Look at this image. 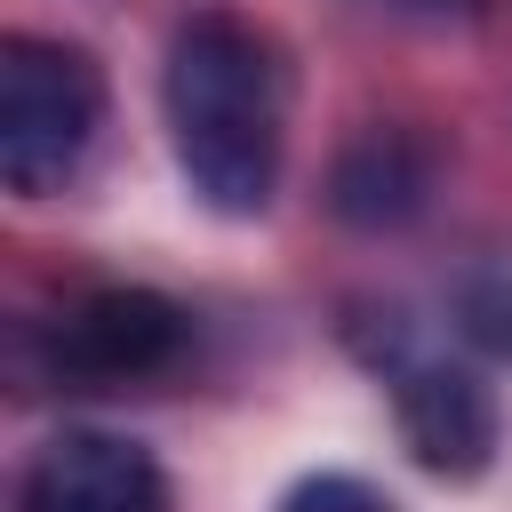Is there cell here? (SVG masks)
<instances>
[{"label": "cell", "mask_w": 512, "mask_h": 512, "mask_svg": "<svg viewBox=\"0 0 512 512\" xmlns=\"http://www.w3.org/2000/svg\"><path fill=\"white\" fill-rule=\"evenodd\" d=\"M192 320L160 288H96L56 320V368L72 384H136L176 368Z\"/></svg>", "instance_id": "3957f363"}, {"label": "cell", "mask_w": 512, "mask_h": 512, "mask_svg": "<svg viewBox=\"0 0 512 512\" xmlns=\"http://www.w3.org/2000/svg\"><path fill=\"white\" fill-rule=\"evenodd\" d=\"M24 512H168V480L120 432H56L24 472Z\"/></svg>", "instance_id": "5b68a950"}, {"label": "cell", "mask_w": 512, "mask_h": 512, "mask_svg": "<svg viewBox=\"0 0 512 512\" xmlns=\"http://www.w3.org/2000/svg\"><path fill=\"white\" fill-rule=\"evenodd\" d=\"M280 512H392V504L368 480H352V472H312V480H296L280 496Z\"/></svg>", "instance_id": "ba28073f"}, {"label": "cell", "mask_w": 512, "mask_h": 512, "mask_svg": "<svg viewBox=\"0 0 512 512\" xmlns=\"http://www.w3.org/2000/svg\"><path fill=\"white\" fill-rule=\"evenodd\" d=\"M384 384H392V416H400V440L424 472L440 480H472L488 472L496 456V392L472 376V368H448V360H416V352H392L376 360Z\"/></svg>", "instance_id": "277c9868"}, {"label": "cell", "mask_w": 512, "mask_h": 512, "mask_svg": "<svg viewBox=\"0 0 512 512\" xmlns=\"http://www.w3.org/2000/svg\"><path fill=\"white\" fill-rule=\"evenodd\" d=\"M432 200V144L408 128H368L328 168V208L360 232H392Z\"/></svg>", "instance_id": "8992f818"}, {"label": "cell", "mask_w": 512, "mask_h": 512, "mask_svg": "<svg viewBox=\"0 0 512 512\" xmlns=\"http://www.w3.org/2000/svg\"><path fill=\"white\" fill-rule=\"evenodd\" d=\"M456 336L488 360H512V264H488V272L456 280Z\"/></svg>", "instance_id": "52a82bcc"}, {"label": "cell", "mask_w": 512, "mask_h": 512, "mask_svg": "<svg viewBox=\"0 0 512 512\" xmlns=\"http://www.w3.org/2000/svg\"><path fill=\"white\" fill-rule=\"evenodd\" d=\"M168 152L200 208L264 216L280 184V64L240 16H184L160 72Z\"/></svg>", "instance_id": "6da1fadb"}, {"label": "cell", "mask_w": 512, "mask_h": 512, "mask_svg": "<svg viewBox=\"0 0 512 512\" xmlns=\"http://www.w3.org/2000/svg\"><path fill=\"white\" fill-rule=\"evenodd\" d=\"M104 128V72L72 40H0V176L16 200H48L80 176Z\"/></svg>", "instance_id": "7a4b0ae2"}]
</instances>
